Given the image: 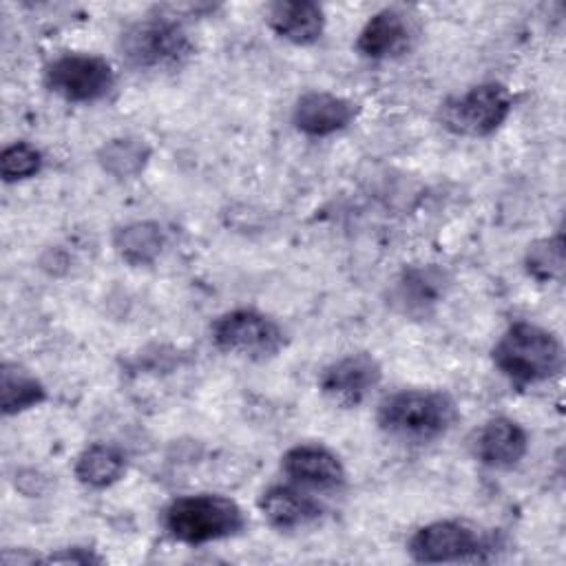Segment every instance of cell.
<instances>
[{
  "label": "cell",
  "mask_w": 566,
  "mask_h": 566,
  "mask_svg": "<svg viewBox=\"0 0 566 566\" xmlns=\"http://www.w3.org/2000/svg\"><path fill=\"white\" fill-rule=\"evenodd\" d=\"M455 420V400L438 389H398L385 396L376 411L378 427L402 442L438 440Z\"/></svg>",
  "instance_id": "1"
},
{
  "label": "cell",
  "mask_w": 566,
  "mask_h": 566,
  "mask_svg": "<svg viewBox=\"0 0 566 566\" xmlns=\"http://www.w3.org/2000/svg\"><path fill=\"white\" fill-rule=\"evenodd\" d=\"M491 358L502 376L524 387L555 378L564 367V347L553 332L517 321L497 338Z\"/></svg>",
  "instance_id": "2"
},
{
  "label": "cell",
  "mask_w": 566,
  "mask_h": 566,
  "mask_svg": "<svg viewBox=\"0 0 566 566\" xmlns=\"http://www.w3.org/2000/svg\"><path fill=\"white\" fill-rule=\"evenodd\" d=\"M164 526L177 542L199 546L241 533L245 515L226 495L197 493L172 500L164 511Z\"/></svg>",
  "instance_id": "3"
},
{
  "label": "cell",
  "mask_w": 566,
  "mask_h": 566,
  "mask_svg": "<svg viewBox=\"0 0 566 566\" xmlns=\"http://www.w3.org/2000/svg\"><path fill=\"white\" fill-rule=\"evenodd\" d=\"M119 51L137 71H168L184 66L195 46L179 22L159 15L130 24L119 38Z\"/></svg>",
  "instance_id": "4"
},
{
  "label": "cell",
  "mask_w": 566,
  "mask_h": 566,
  "mask_svg": "<svg viewBox=\"0 0 566 566\" xmlns=\"http://www.w3.org/2000/svg\"><path fill=\"white\" fill-rule=\"evenodd\" d=\"M511 91L500 82H482L451 97L440 108L442 126L462 137H486L511 115Z\"/></svg>",
  "instance_id": "5"
},
{
  "label": "cell",
  "mask_w": 566,
  "mask_h": 566,
  "mask_svg": "<svg viewBox=\"0 0 566 566\" xmlns=\"http://www.w3.org/2000/svg\"><path fill=\"white\" fill-rule=\"evenodd\" d=\"M210 338L217 349L252 360L272 358L287 343L283 327L256 310H232L221 314L210 325Z\"/></svg>",
  "instance_id": "6"
},
{
  "label": "cell",
  "mask_w": 566,
  "mask_h": 566,
  "mask_svg": "<svg viewBox=\"0 0 566 566\" xmlns=\"http://www.w3.org/2000/svg\"><path fill=\"white\" fill-rule=\"evenodd\" d=\"M44 84L66 102L88 104L106 97L115 84L113 66L93 53H64L44 69Z\"/></svg>",
  "instance_id": "7"
},
{
  "label": "cell",
  "mask_w": 566,
  "mask_h": 566,
  "mask_svg": "<svg viewBox=\"0 0 566 566\" xmlns=\"http://www.w3.org/2000/svg\"><path fill=\"white\" fill-rule=\"evenodd\" d=\"M489 551L486 537L460 520H438L418 528L409 539V555L420 564L475 562Z\"/></svg>",
  "instance_id": "8"
},
{
  "label": "cell",
  "mask_w": 566,
  "mask_h": 566,
  "mask_svg": "<svg viewBox=\"0 0 566 566\" xmlns=\"http://www.w3.org/2000/svg\"><path fill=\"white\" fill-rule=\"evenodd\" d=\"M380 378V363L367 352H356L327 365L318 376V389L338 407H358Z\"/></svg>",
  "instance_id": "9"
},
{
  "label": "cell",
  "mask_w": 566,
  "mask_h": 566,
  "mask_svg": "<svg viewBox=\"0 0 566 566\" xmlns=\"http://www.w3.org/2000/svg\"><path fill=\"white\" fill-rule=\"evenodd\" d=\"M283 473L303 489L334 491L345 484V467L323 444H294L281 458Z\"/></svg>",
  "instance_id": "10"
},
{
  "label": "cell",
  "mask_w": 566,
  "mask_h": 566,
  "mask_svg": "<svg viewBox=\"0 0 566 566\" xmlns=\"http://www.w3.org/2000/svg\"><path fill=\"white\" fill-rule=\"evenodd\" d=\"M358 115V106L340 95L327 91L303 93L292 111L296 130L310 137H327L347 128Z\"/></svg>",
  "instance_id": "11"
},
{
  "label": "cell",
  "mask_w": 566,
  "mask_h": 566,
  "mask_svg": "<svg viewBox=\"0 0 566 566\" xmlns=\"http://www.w3.org/2000/svg\"><path fill=\"white\" fill-rule=\"evenodd\" d=\"M528 451V436L522 424L506 416L491 418L478 433L475 455L489 469H513Z\"/></svg>",
  "instance_id": "12"
},
{
  "label": "cell",
  "mask_w": 566,
  "mask_h": 566,
  "mask_svg": "<svg viewBox=\"0 0 566 566\" xmlns=\"http://www.w3.org/2000/svg\"><path fill=\"white\" fill-rule=\"evenodd\" d=\"M259 509L265 522L279 531H296L316 522L323 513L318 500L298 484H274L259 497Z\"/></svg>",
  "instance_id": "13"
},
{
  "label": "cell",
  "mask_w": 566,
  "mask_h": 566,
  "mask_svg": "<svg viewBox=\"0 0 566 566\" xmlns=\"http://www.w3.org/2000/svg\"><path fill=\"white\" fill-rule=\"evenodd\" d=\"M268 24L279 38L296 46H310L323 35L325 13L321 4L310 0H281L268 7Z\"/></svg>",
  "instance_id": "14"
},
{
  "label": "cell",
  "mask_w": 566,
  "mask_h": 566,
  "mask_svg": "<svg viewBox=\"0 0 566 566\" xmlns=\"http://www.w3.org/2000/svg\"><path fill=\"white\" fill-rule=\"evenodd\" d=\"M409 24L396 9L374 13L358 33L356 49L367 60H387L400 55L409 46Z\"/></svg>",
  "instance_id": "15"
},
{
  "label": "cell",
  "mask_w": 566,
  "mask_h": 566,
  "mask_svg": "<svg viewBox=\"0 0 566 566\" xmlns=\"http://www.w3.org/2000/svg\"><path fill=\"white\" fill-rule=\"evenodd\" d=\"M126 471L124 453L113 444H91L75 460V478L91 489L115 484Z\"/></svg>",
  "instance_id": "16"
},
{
  "label": "cell",
  "mask_w": 566,
  "mask_h": 566,
  "mask_svg": "<svg viewBox=\"0 0 566 566\" xmlns=\"http://www.w3.org/2000/svg\"><path fill=\"white\" fill-rule=\"evenodd\" d=\"M444 290V272L438 268H413L405 270L402 279L396 285V301L405 312L427 314L429 307L438 303Z\"/></svg>",
  "instance_id": "17"
},
{
  "label": "cell",
  "mask_w": 566,
  "mask_h": 566,
  "mask_svg": "<svg viewBox=\"0 0 566 566\" xmlns=\"http://www.w3.org/2000/svg\"><path fill=\"white\" fill-rule=\"evenodd\" d=\"M0 376H2V385H0L2 411L7 416L31 409V407L40 405L46 398L44 385L35 376H31L29 371L20 369L18 365L4 363Z\"/></svg>",
  "instance_id": "18"
},
{
  "label": "cell",
  "mask_w": 566,
  "mask_h": 566,
  "mask_svg": "<svg viewBox=\"0 0 566 566\" xmlns=\"http://www.w3.org/2000/svg\"><path fill=\"white\" fill-rule=\"evenodd\" d=\"M161 245H164L161 228L150 221L130 223L115 232V250L124 261L133 265L150 263L161 252Z\"/></svg>",
  "instance_id": "19"
},
{
  "label": "cell",
  "mask_w": 566,
  "mask_h": 566,
  "mask_svg": "<svg viewBox=\"0 0 566 566\" xmlns=\"http://www.w3.org/2000/svg\"><path fill=\"white\" fill-rule=\"evenodd\" d=\"M146 157H148V150L137 139H113L99 153V161L104 170L117 177L137 175L144 168Z\"/></svg>",
  "instance_id": "20"
},
{
  "label": "cell",
  "mask_w": 566,
  "mask_h": 566,
  "mask_svg": "<svg viewBox=\"0 0 566 566\" xmlns=\"http://www.w3.org/2000/svg\"><path fill=\"white\" fill-rule=\"evenodd\" d=\"M564 268V243L562 237H548L533 245H528L526 252V270L537 281H551L562 274Z\"/></svg>",
  "instance_id": "21"
},
{
  "label": "cell",
  "mask_w": 566,
  "mask_h": 566,
  "mask_svg": "<svg viewBox=\"0 0 566 566\" xmlns=\"http://www.w3.org/2000/svg\"><path fill=\"white\" fill-rule=\"evenodd\" d=\"M42 168V153L29 142H15L0 155V175L4 181H20L38 175Z\"/></svg>",
  "instance_id": "22"
},
{
  "label": "cell",
  "mask_w": 566,
  "mask_h": 566,
  "mask_svg": "<svg viewBox=\"0 0 566 566\" xmlns=\"http://www.w3.org/2000/svg\"><path fill=\"white\" fill-rule=\"evenodd\" d=\"M46 562H62V564H99L102 557L84 551V548H71V551H60L51 557H46Z\"/></svg>",
  "instance_id": "23"
}]
</instances>
